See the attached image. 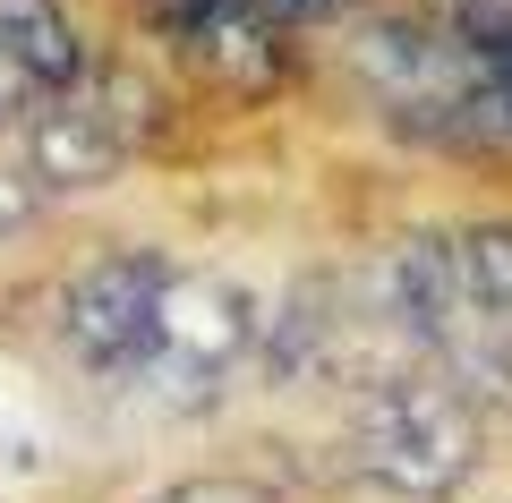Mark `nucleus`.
<instances>
[{"label":"nucleus","mask_w":512,"mask_h":503,"mask_svg":"<svg viewBox=\"0 0 512 503\" xmlns=\"http://www.w3.org/2000/svg\"><path fill=\"white\" fill-rule=\"evenodd\" d=\"M248 342H256L248 290L222 282V273H171L154 316H146V342L128 359V376H137L146 401H163V410H205L239 376Z\"/></svg>","instance_id":"nucleus-2"},{"label":"nucleus","mask_w":512,"mask_h":503,"mask_svg":"<svg viewBox=\"0 0 512 503\" xmlns=\"http://www.w3.org/2000/svg\"><path fill=\"white\" fill-rule=\"evenodd\" d=\"M0 52L18 60L43 94L86 77V43H77V26H69L60 0H0Z\"/></svg>","instance_id":"nucleus-7"},{"label":"nucleus","mask_w":512,"mask_h":503,"mask_svg":"<svg viewBox=\"0 0 512 503\" xmlns=\"http://www.w3.org/2000/svg\"><path fill=\"white\" fill-rule=\"evenodd\" d=\"M453 273H461V307L487 324H512V222H478L453 239Z\"/></svg>","instance_id":"nucleus-8"},{"label":"nucleus","mask_w":512,"mask_h":503,"mask_svg":"<svg viewBox=\"0 0 512 503\" xmlns=\"http://www.w3.org/2000/svg\"><path fill=\"white\" fill-rule=\"evenodd\" d=\"M350 69H359L367 94H376L393 120H410V128H436V137H495L487 60H478L453 26L376 18V26H359V43H350Z\"/></svg>","instance_id":"nucleus-3"},{"label":"nucleus","mask_w":512,"mask_h":503,"mask_svg":"<svg viewBox=\"0 0 512 503\" xmlns=\"http://www.w3.org/2000/svg\"><path fill=\"white\" fill-rule=\"evenodd\" d=\"M180 52L197 60L214 86H274L282 77V26L265 18V9H248V0H197L180 18Z\"/></svg>","instance_id":"nucleus-6"},{"label":"nucleus","mask_w":512,"mask_h":503,"mask_svg":"<svg viewBox=\"0 0 512 503\" xmlns=\"http://www.w3.org/2000/svg\"><path fill=\"white\" fill-rule=\"evenodd\" d=\"M35 94H43V86H35V77H26L18 60H9V52H0V120H18V111H35Z\"/></svg>","instance_id":"nucleus-11"},{"label":"nucleus","mask_w":512,"mask_h":503,"mask_svg":"<svg viewBox=\"0 0 512 503\" xmlns=\"http://www.w3.org/2000/svg\"><path fill=\"white\" fill-rule=\"evenodd\" d=\"M154 503H274L256 478H180V486H163Z\"/></svg>","instance_id":"nucleus-9"},{"label":"nucleus","mask_w":512,"mask_h":503,"mask_svg":"<svg viewBox=\"0 0 512 503\" xmlns=\"http://www.w3.org/2000/svg\"><path fill=\"white\" fill-rule=\"evenodd\" d=\"M171 265L146 248H111L94 256V265H77L69 282H60L52 299V333L69 342V359L86 367V376H128V359H137V342H146V316L154 299H163Z\"/></svg>","instance_id":"nucleus-4"},{"label":"nucleus","mask_w":512,"mask_h":503,"mask_svg":"<svg viewBox=\"0 0 512 503\" xmlns=\"http://www.w3.org/2000/svg\"><path fill=\"white\" fill-rule=\"evenodd\" d=\"M248 9H265V18H333V9H350V0H248Z\"/></svg>","instance_id":"nucleus-12"},{"label":"nucleus","mask_w":512,"mask_h":503,"mask_svg":"<svg viewBox=\"0 0 512 503\" xmlns=\"http://www.w3.org/2000/svg\"><path fill=\"white\" fill-rule=\"evenodd\" d=\"M478 444H487L478 401L453 376H376L350 401V461L393 495L419 503L461 495L478 469Z\"/></svg>","instance_id":"nucleus-1"},{"label":"nucleus","mask_w":512,"mask_h":503,"mask_svg":"<svg viewBox=\"0 0 512 503\" xmlns=\"http://www.w3.org/2000/svg\"><path fill=\"white\" fill-rule=\"evenodd\" d=\"M128 162V111L111 86H52L26 111V171L35 188H94Z\"/></svg>","instance_id":"nucleus-5"},{"label":"nucleus","mask_w":512,"mask_h":503,"mask_svg":"<svg viewBox=\"0 0 512 503\" xmlns=\"http://www.w3.org/2000/svg\"><path fill=\"white\" fill-rule=\"evenodd\" d=\"M35 222V171H18V162H0V239L26 231Z\"/></svg>","instance_id":"nucleus-10"},{"label":"nucleus","mask_w":512,"mask_h":503,"mask_svg":"<svg viewBox=\"0 0 512 503\" xmlns=\"http://www.w3.org/2000/svg\"><path fill=\"white\" fill-rule=\"evenodd\" d=\"M188 9H197V0H171V18H188Z\"/></svg>","instance_id":"nucleus-13"}]
</instances>
